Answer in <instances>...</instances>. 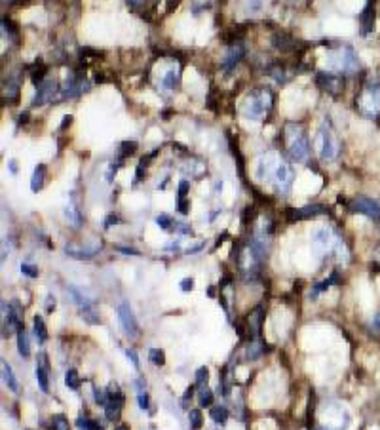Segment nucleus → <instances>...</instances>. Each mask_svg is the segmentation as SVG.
<instances>
[{"mask_svg": "<svg viewBox=\"0 0 380 430\" xmlns=\"http://www.w3.org/2000/svg\"><path fill=\"white\" fill-rule=\"evenodd\" d=\"M356 109L365 118L380 116V74H369L356 93Z\"/></svg>", "mask_w": 380, "mask_h": 430, "instance_id": "1", "label": "nucleus"}, {"mask_svg": "<svg viewBox=\"0 0 380 430\" xmlns=\"http://www.w3.org/2000/svg\"><path fill=\"white\" fill-rule=\"evenodd\" d=\"M274 109V92L266 86H258L247 93L242 103L240 113L247 120H262L272 113Z\"/></svg>", "mask_w": 380, "mask_h": 430, "instance_id": "2", "label": "nucleus"}, {"mask_svg": "<svg viewBox=\"0 0 380 430\" xmlns=\"http://www.w3.org/2000/svg\"><path fill=\"white\" fill-rule=\"evenodd\" d=\"M283 141H285V149L289 152V156L295 162H304L310 156V143L308 137L304 133L301 124L297 122H287L283 126Z\"/></svg>", "mask_w": 380, "mask_h": 430, "instance_id": "3", "label": "nucleus"}, {"mask_svg": "<svg viewBox=\"0 0 380 430\" xmlns=\"http://www.w3.org/2000/svg\"><path fill=\"white\" fill-rule=\"evenodd\" d=\"M314 149L321 162H333L340 152V143H338L335 131L329 122H323L314 137Z\"/></svg>", "mask_w": 380, "mask_h": 430, "instance_id": "4", "label": "nucleus"}, {"mask_svg": "<svg viewBox=\"0 0 380 430\" xmlns=\"http://www.w3.org/2000/svg\"><path fill=\"white\" fill-rule=\"evenodd\" d=\"M327 67L337 72H356L359 69V58L352 46H340L327 53Z\"/></svg>", "mask_w": 380, "mask_h": 430, "instance_id": "5", "label": "nucleus"}, {"mask_svg": "<svg viewBox=\"0 0 380 430\" xmlns=\"http://www.w3.org/2000/svg\"><path fill=\"white\" fill-rule=\"evenodd\" d=\"M338 238H335V234L331 232V229L327 227H319L312 232V250L317 257H323L325 253L337 250Z\"/></svg>", "mask_w": 380, "mask_h": 430, "instance_id": "6", "label": "nucleus"}, {"mask_svg": "<svg viewBox=\"0 0 380 430\" xmlns=\"http://www.w3.org/2000/svg\"><path fill=\"white\" fill-rule=\"evenodd\" d=\"M348 421H350L348 411L340 404L331 401L323 415V430H344L348 426Z\"/></svg>", "mask_w": 380, "mask_h": 430, "instance_id": "7", "label": "nucleus"}, {"mask_svg": "<svg viewBox=\"0 0 380 430\" xmlns=\"http://www.w3.org/2000/svg\"><path fill=\"white\" fill-rule=\"evenodd\" d=\"M316 84L321 88L323 92H327L333 97H338L340 93L344 92L346 80L342 74L338 72H317L316 74Z\"/></svg>", "mask_w": 380, "mask_h": 430, "instance_id": "8", "label": "nucleus"}, {"mask_svg": "<svg viewBox=\"0 0 380 430\" xmlns=\"http://www.w3.org/2000/svg\"><path fill=\"white\" fill-rule=\"evenodd\" d=\"M293 179H295V173H293V168L287 164L285 160L281 158L280 164H278V168H276V172H274L272 175V185L274 189H276V193L280 194H287L289 191H291V186H293Z\"/></svg>", "mask_w": 380, "mask_h": 430, "instance_id": "9", "label": "nucleus"}, {"mask_svg": "<svg viewBox=\"0 0 380 430\" xmlns=\"http://www.w3.org/2000/svg\"><path fill=\"white\" fill-rule=\"evenodd\" d=\"M350 209L354 213H361L373 219V221H380V202L369 196H358L354 198L350 204Z\"/></svg>", "mask_w": 380, "mask_h": 430, "instance_id": "10", "label": "nucleus"}, {"mask_svg": "<svg viewBox=\"0 0 380 430\" xmlns=\"http://www.w3.org/2000/svg\"><path fill=\"white\" fill-rule=\"evenodd\" d=\"M118 320H120V326H122L126 335H129V337H137L139 335V322H137V318L133 314L129 303L126 301L120 303V307H118Z\"/></svg>", "mask_w": 380, "mask_h": 430, "instance_id": "11", "label": "nucleus"}, {"mask_svg": "<svg viewBox=\"0 0 380 430\" xmlns=\"http://www.w3.org/2000/svg\"><path fill=\"white\" fill-rule=\"evenodd\" d=\"M59 90H61V88H57V82H55V80L46 78L42 84L36 86V95H35V99H33V107H42L46 103L53 101V97H55V93H57Z\"/></svg>", "mask_w": 380, "mask_h": 430, "instance_id": "12", "label": "nucleus"}, {"mask_svg": "<svg viewBox=\"0 0 380 430\" xmlns=\"http://www.w3.org/2000/svg\"><path fill=\"white\" fill-rule=\"evenodd\" d=\"M281 158L278 156V152H268V154H262L258 158L257 162V177L260 181H270L272 179L276 168L280 164Z\"/></svg>", "mask_w": 380, "mask_h": 430, "instance_id": "13", "label": "nucleus"}, {"mask_svg": "<svg viewBox=\"0 0 380 430\" xmlns=\"http://www.w3.org/2000/svg\"><path fill=\"white\" fill-rule=\"evenodd\" d=\"M272 46L276 50L283 51V53H291V51L301 50V42L295 36L289 35V33H283V31H280V33H276L272 36Z\"/></svg>", "mask_w": 380, "mask_h": 430, "instance_id": "14", "label": "nucleus"}, {"mask_svg": "<svg viewBox=\"0 0 380 430\" xmlns=\"http://www.w3.org/2000/svg\"><path fill=\"white\" fill-rule=\"evenodd\" d=\"M321 213H325L323 206H319V204H310V206H304V208L287 209V219L289 221H304V219H312V217H317V215Z\"/></svg>", "mask_w": 380, "mask_h": 430, "instance_id": "15", "label": "nucleus"}, {"mask_svg": "<svg viewBox=\"0 0 380 430\" xmlns=\"http://www.w3.org/2000/svg\"><path fill=\"white\" fill-rule=\"evenodd\" d=\"M36 381H38V387L42 392H48L50 390V362H48V356L46 354H38V360H36Z\"/></svg>", "mask_w": 380, "mask_h": 430, "instance_id": "16", "label": "nucleus"}, {"mask_svg": "<svg viewBox=\"0 0 380 430\" xmlns=\"http://www.w3.org/2000/svg\"><path fill=\"white\" fill-rule=\"evenodd\" d=\"M101 250L99 246H94V248H82V246H74V244H67L65 246V253L72 259H78V261H86V259H92Z\"/></svg>", "mask_w": 380, "mask_h": 430, "instance_id": "17", "label": "nucleus"}, {"mask_svg": "<svg viewBox=\"0 0 380 430\" xmlns=\"http://www.w3.org/2000/svg\"><path fill=\"white\" fill-rule=\"evenodd\" d=\"M122 406H124V396L118 392V394H110L108 396L107 404H105V415H107L108 421H116L120 413H122Z\"/></svg>", "mask_w": 380, "mask_h": 430, "instance_id": "18", "label": "nucleus"}, {"mask_svg": "<svg viewBox=\"0 0 380 430\" xmlns=\"http://www.w3.org/2000/svg\"><path fill=\"white\" fill-rule=\"evenodd\" d=\"M244 48L238 44V46H234L232 50L224 56V59H222V69H226V71H232L234 67H236L240 61H242V58H244Z\"/></svg>", "mask_w": 380, "mask_h": 430, "instance_id": "19", "label": "nucleus"}, {"mask_svg": "<svg viewBox=\"0 0 380 430\" xmlns=\"http://www.w3.org/2000/svg\"><path fill=\"white\" fill-rule=\"evenodd\" d=\"M262 320H265V312H262V307H257L251 312V316H249V326H247L253 339L258 337V333H260V326H262Z\"/></svg>", "mask_w": 380, "mask_h": 430, "instance_id": "20", "label": "nucleus"}, {"mask_svg": "<svg viewBox=\"0 0 380 430\" xmlns=\"http://www.w3.org/2000/svg\"><path fill=\"white\" fill-rule=\"evenodd\" d=\"M2 379H4V385H6L14 394L19 392V383H17L14 371H12V366L8 364L6 360H2Z\"/></svg>", "mask_w": 380, "mask_h": 430, "instance_id": "21", "label": "nucleus"}, {"mask_svg": "<svg viewBox=\"0 0 380 430\" xmlns=\"http://www.w3.org/2000/svg\"><path fill=\"white\" fill-rule=\"evenodd\" d=\"M359 23H361V35H369V33L373 31V27H374V8H373L371 2H369L367 8L363 10Z\"/></svg>", "mask_w": 380, "mask_h": 430, "instance_id": "22", "label": "nucleus"}, {"mask_svg": "<svg viewBox=\"0 0 380 430\" xmlns=\"http://www.w3.org/2000/svg\"><path fill=\"white\" fill-rule=\"evenodd\" d=\"M63 213H65V219H67V223L71 225V227H74V229H78L80 225H82V213L78 211V208L74 206V204H67L65 206V209H63Z\"/></svg>", "mask_w": 380, "mask_h": 430, "instance_id": "23", "label": "nucleus"}, {"mask_svg": "<svg viewBox=\"0 0 380 430\" xmlns=\"http://www.w3.org/2000/svg\"><path fill=\"white\" fill-rule=\"evenodd\" d=\"M17 335V352L21 354V358H29L31 356V341H29V335H27V331H25V328H19V331L15 333Z\"/></svg>", "mask_w": 380, "mask_h": 430, "instance_id": "24", "label": "nucleus"}, {"mask_svg": "<svg viewBox=\"0 0 380 430\" xmlns=\"http://www.w3.org/2000/svg\"><path fill=\"white\" fill-rule=\"evenodd\" d=\"M44 177H46V166L38 164L33 172V177H31V191L33 193H38L44 186Z\"/></svg>", "mask_w": 380, "mask_h": 430, "instance_id": "25", "label": "nucleus"}, {"mask_svg": "<svg viewBox=\"0 0 380 430\" xmlns=\"http://www.w3.org/2000/svg\"><path fill=\"white\" fill-rule=\"evenodd\" d=\"M33 331H35V337L38 339V343H46L48 341V330H46V324H44L42 316L36 314L33 318Z\"/></svg>", "mask_w": 380, "mask_h": 430, "instance_id": "26", "label": "nucleus"}, {"mask_svg": "<svg viewBox=\"0 0 380 430\" xmlns=\"http://www.w3.org/2000/svg\"><path fill=\"white\" fill-rule=\"evenodd\" d=\"M209 417H211L213 423L224 424L228 421V409L224 408V406H211V409H209Z\"/></svg>", "mask_w": 380, "mask_h": 430, "instance_id": "27", "label": "nucleus"}, {"mask_svg": "<svg viewBox=\"0 0 380 430\" xmlns=\"http://www.w3.org/2000/svg\"><path fill=\"white\" fill-rule=\"evenodd\" d=\"M179 78H181V72L175 71V69H169V71L162 76V86H164L165 90H173V88H177V84H179Z\"/></svg>", "mask_w": 380, "mask_h": 430, "instance_id": "28", "label": "nucleus"}, {"mask_svg": "<svg viewBox=\"0 0 380 430\" xmlns=\"http://www.w3.org/2000/svg\"><path fill=\"white\" fill-rule=\"evenodd\" d=\"M198 404L200 408H211L213 406V392L208 387H200L198 390Z\"/></svg>", "mask_w": 380, "mask_h": 430, "instance_id": "29", "label": "nucleus"}, {"mask_svg": "<svg viewBox=\"0 0 380 430\" xmlns=\"http://www.w3.org/2000/svg\"><path fill=\"white\" fill-rule=\"evenodd\" d=\"M65 385H67V388H71V390H78L80 375L76 369H69V371L65 373Z\"/></svg>", "mask_w": 380, "mask_h": 430, "instance_id": "30", "label": "nucleus"}, {"mask_svg": "<svg viewBox=\"0 0 380 430\" xmlns=\"http://www.w3.org/2000/svg\"><path fill=\"white\" fill-rule=\"evenodd\" d=\"M188 423H190V428L192 430L201 428V424H203V417H201L200 409H190V411H188Z\"/></svg>", "mask_w": 380, "mask_h": 430, "instance_id": "31", "label": "nucleus"}, {"mask_svg": "<svg viewBox=\"0 0 380 430\" xmlns=\"http://www.w3.org/2000/svg\"><path fill=\"white\" fill-rule=\"evenodd\" d=\"M76 426H78V428H82V430H101V424L97 423V421L90 419V417H84V415L78 417Z\"/></svg>", "mask_w": 380, "mask_h": 430, "instance_id": "32", "label": "nucleus"}, {"mask_svg": "<svg viewBox=\"0 0 380 430\" xmlns=\"http://www.w3.org/2000/svg\"><path fill=\"white\" fill-rule=\"evenodd\" d=\"M149 360H151L154 366H164L165 364V352L162 348H151L149 351Z\"/></svg>", "mask_w": 380, "mask_h": 430, "instance_id": "33", "label": "nucleus"}, {"mask_svg": "<svg viewBox=\"0 0 380 430\" xmlns=\"http://www.w3.org/2000/svg\"><path fill=\"white\" fill-rule=\"evenodd\" d=\"M51 426H53V430H71L69 419L65 415H53V419H51Z\"/></svg>", "mask_w": 380, "mask_h": 430, "instance_id": "34", "label": "nucleus"}, {"mask_svg": "<svg viewBox=\"0 0 380 430\" xmlns=\"http://www.w3.org/2000/svg\"><path fill=\"white\" fill-rule=\"evenodd\" d=\"M265 354V346L260 344L258 339H253L251 346H249V358H260Z\"/></svg>", "mask_w": 380, "mask_h": 430, "instance_id": "35", "label": "nucleus"}, {"mask_svg": "<svg viewBox=\"0 0 380 430\" xmlns=\"http://www.w3.org/2000/svg\"><path fill=\"white\" fill-rule=\"evenodd\" d=\"M208 379H209V369L206 366H201V367H198V371H196V385H206L208 383Z\"/></svg>", "mask_w": 380, "mask_h": 430, "instance_id": "36", "label": "nucleus"}, {"mask_svg": "<svg viewBox=\"0 0 380 430\" xmlns=\"http://www.w3.org/2000/svg\"><path fill=\"white\" fill-rule=\"evenodd\" d=\"M137 149V143L135 141H126V143H122V149H120V158H126L129 156V154H133Z\"/></svg>", "mask_w": 380, "mask_h": 430, "instance_id": "37", "label": "nucleus"}, {"mask_svg": "<svg viewBox=\"0 0 380 430\" xmlns=\"http://www.w3.org/2000/svg\"><path fill=\"white\" fill-rule=\"evenodd\" d=\"M156 225H158L160 229L167 230V229H169V227H171V225H173V221H171V217H169V215L160 213L158 217H156Z\"/></svg>", "mask_w": 380, "mask_h": 430, "instance_id": "38", "label": "nucleus"}, {"mask_svg": "<svg viewBox=\"0 0 380 430\" xmlns=\"http://www.w3.org/2000/svg\"><path fill=\"white\" fill-rule=\"evenodd\" d=\"M21 273L25 276H29V278H36L38 276V268L35 265H31V263H21Z\"/></svg>", "mask_w": 380, "mask_h": 430, "instance_id": "39", "label": "nucleus"}, {"mask_svg": "<svg viewBox=\"0 0 380 430\" xmlns=\"http://www.w3.org/2000/svg\"><path fill=\"white\" fill-rule=\"evenodd\" d=\"M94 398H95V404H97V406H105V404H107V398H105V394H103V392H101L97 387H94Z\"/></svg>", "mask_w": 380, "mask_h": 430, "instance_id": "40", "label": "nucleus"}, {"mask_svg": "<svg viewBox=\"0 0 380 430\" xmlns=\"http://www.w3.org/2000/svg\"><path fill=\"white\" fill-rule=\"evenodd\" d=\"M188 189H190V183H188L187 179L181 181V183H179V198H187Z\"/></svg>", "mask_w": 380, "mask_h": 430, "instance_id": "41", "label": "nucleus"}, {"mask_svg": "<svg viewBox=\"0 0 380 430\" xmlns=\"http://www.w3.org/2000/svg\"><path fill=\"white\" fill-rule=\"evenodd\" d=\"M137 400H139V408H141V409H149V394H147V392H139Z\"/></svg>", "mask_w": 380, "mask_h": 430, "instance_id": "42", "label": "nucleus"}, {"mask_svg": "<svg viewBox=\"0 0 380 430\" xmlns=\"http://www.w3.org/2000/svg\"><path fill=\"white\" fill-rule=\"evenodd\" d=\"M177 208H179V211L183 215H187L188 209H190V202H188L187 198H179V206H177Z\"/></svg>", "mask_w": 380, "mask_h": 430, "instance_id": "43", "label": "nucleus"}, {"mask_svg": "<svg viewBox=\"0 0 380 430\" xmlns=\"http://www.w3.org/2000/svg\"><path fill=\"white\" fill-rule=\"evenodd\" d=\"M126 356H128V360H131V364L139 369V358H137V352L133 351V348H128V351H126Z\"/></svg>", "mask_w": 380, "mask_h": 430, "instance_id": "44", "label": "nucleus"}, {"mask_svg": "<svg viewBox=\"0 0 380 430\" xmlns=\"http://www.w3.org/2000/svg\"><path fill=\"white\" fill-rule=\"evenodd\" d=\"M371 330L374 333H380V310L373 316V320H371Z\"/></svg>", "mask_w": 380, "mask_h": 430, "instance_id": "45", "label": "nucleus"}, {"mask_svg": "<svg viewBox=\"0 0 380 430\" xmlns=\"http://www.w3.org/2000/svg\"><path fill=\"white\" fill-rule=\"evenodd\" d=\"M194 287V280L192 278H183L181 280V289L183 291H190Z\"/></svg>", "mask_w": 380, "mask_h": 430, "instance_id": "46", "label": "nucleus"}, {"mask_svg": "<svg viewBox=\"0 0 380 430\" xmlns=\"http://www.w3.org/2000/svg\"><path fill=\"white\" fill-rule=\"evenodd\" d=\"M53 308H55V297L48 295L46 297V312H53Z\"/></svg>", "mask_w": 380, "mask_h": 430, "instance_id": "47", "label": "nucleus"}, {"mask_svg": "<svg viewBox=\"0 0 380 430\" xmlns=\"http://www.w3.org/2000/svg\"><path fill=\"white\" fill-rule=\"evenodd\" d=\"M116 223H120V219H118V215H114V213H110L107 217V221H105V229H110L112 225H116Z\"/></svg>", "mask_w": 380, "mask_h": 430, "instance_id": "48", "label": "nucleus"}, {"mask_svg": "<svg viewBox=\"0 0 380 430\" xmlns=\"http://www.w3.org/2000/svg\"><path fill=\"white\" fill-rule=\"evenodd\" d=\"M71 122H72V116L71 115H65L63 116V122H61V126H59V128L65 129L67 126H71Z\"/></svg>", "mask_w": 380, "mask_h": 430, "instance_id": "49", "label": "nucleus"}, {"mask_svg": "<svg viewBox=\"0 0 380 430\" xmlns=\"http://www.w3.org/2000/svg\"><path fill=\"white\" fill-rule=\"evenodd\" d=\"M118 251H122V253H129V255H139V251L133 250V248H116Z\"/></svg>", "mask_w": 380, "mask_h": 430, "instance_id": "50", "label": "nucleus"}, {"mask_svg": "<svg viewBox=\"0 0 380 430\" xmlns=\"http://www.w3.org/2000/svg\"><path fill=\"white\" fill-rule=\"evenodd\" d=\"M8 168H10V172H12V173H17V166H15V160H10V162H8Z\"/></svg>", "mask_w": 380, "mask_h": 430, "instance_id": "51", "label": "nucleus"}, {"mask_svg": "<svg viewBox=\"0 0 380 430\" xmlns=\"http://www.w3.org/2000/svg\"><path fill=\"white\" fill-rule=\"evenodd\" d=\"M116 430H129V426H126V424H120V426H118Z\"/></svg>", "mask_w": 380, "mask_h": 430, "instance_id": "52", "label": "nucleus"}, {"mask_svg": "<svg viewBox=\"0 0 380 430\" xmlns=\"http://www.w3.org/2000/svg\"><path fill=\"white\" fill-rule=\"evenodd\" d=\"M25 430H31V428H25Z\"/></svg>", "mask_w": 380, "mask_h": 430, "instance_id": "53", "label": "nucleus"}]
</instances>
